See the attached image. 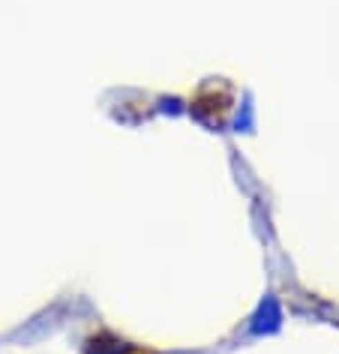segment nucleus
I'll return each instance as SVG.
<instances>
[{
	"instance_id": "nucleus-1",
	"label": "nucleus",
	"mask_w": 339,
	"mask_h": 354,
	"mask_svg": "<svg viewBox=\"0 0 339 354\" xmlns=\"http://www.w3.org/2000/svg\"><path fill=\"white\" fill-rule=\"evenodd\" d=\"M190 109L210 123H226L228 114L235 111V87L226 82H208L192 96Z\"/></svg>"
},
{
	"instance_id": "nucleus-2",
	"label": "nucleus",
	"mask_w": 339,
	"mask_h": 354,
	"mask_svg": "<svg viewBox=\"0 0 339 354\" xmlns=\"http://www.w3.org/2000/svg\"><path fill=\"white\" fill-rule=\"evenodd\" d=\"M84 348L91 354H159L156 348H150V345L120 339L118 333L105 330V327H96V330H91V336L84 339Z\"/></svg>"
}]
</instances>
